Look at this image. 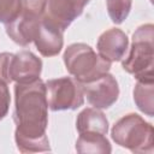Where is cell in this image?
Returning a JSON list of instances; mask_svg holds the SVG:
<instances>
[{
	"mask_svg": "<svg viewBox=\"0 0 154 154\" xmlns=\"http://www.w3.org/2000/svg\"><path fill=\"white\" fill-rule=\"evenodd\" d=\"M66 70L79 83L90 82L108 72L111 63L96 54L93 48L84 43L70 45L64 54Z\"/></svg>",
	"mask_w": 154,
	"mask_h": 154,
	"instance_id": "cell-2",
	"label": "cell"
},
{
	"mask_svg": "<svg viewBox=\"0 0 154 154\" xmlns=\"http://www.w3.org/2000/svg\"><path fill=\"white\" fill-rule=\"evenodd\" d=\"M128 48V37L119 29H109L105 31L97 41L99 55L112 63L120 60Z\"/></svg>",
	"mask_w": 154,
	"mask_h": 154,
	"instance_id": "cell-11",
	"label": "cell"
},
{
	"mask_svg": "<svg viewBox=\"0 0 154 154\" xmlns=\"http://www.w3.org/2000/svg\"><path fill=\"white\" fill-rule=\"evenodd\" d=\"M14 94L13 119L17 125L14 132L17 148L23 153L49 150L46 136L48 123L46 84L40 78L30 83H17Z\"/></svg>",
	"mask_w": 154,
	"mask_h": 154,
	"instance_id": "cell-1",
	"label": "cell"
},
{
	"mask_svg": "<svg viewBox=\"0 0 154 154\" xmlns=\"http://www.w3.org/2000/svg\"><path fill=\"white\" fill-rule=\"evenodd\" d=\"M153 25L144 24L132 35V46L123 69L134 75L137 81L153 82Z\"/></svg>",
	"mask_w": 154,
	"mask_h": 154,
	"instance_id": "cell-3",
	"label": "cell"
},
{
	"mask_svg": "<svg viewBox=\"0 0 154 154\" xmlns=\"http://www.w3.org/2000/svg\"><path fill=\"white\" fill-rule=\"evenodd\" d=\"M112 138L131 152L153 150V126L140 116L130 113L120 118L112 129Z\"/></svg>",
	"mask_w": 154,
	"mask_h": 154,
	"instance_id": "cell-4",
	"label": "cell"
},
{
	"mask_svg": "<svg viewBox=\"0 0 154 154\" xmlns=\"http://www.w3.org/2000/svg\"><path fill=\"white\" fill-rule=\"evenodd\" d=\"M42 69V61L31 52L22 51L12 54L8 67L10 82L30 83L38 79Z\"/></svg>",
	"mask_w": 154,
	"mask_h": 154,
	"instance_id": "cell-8",
	"label": "cell"
},
{
	"mask_svg": "<svg viewBox=\"0 0 154 154\" xmlns=\"http://www.w3.org/2000/svg\"><path fill=\"white\" fill-rule=\"evenodd\" d=\"M76 128L78 132H97L106 135L108 130V122L105 114L95 108H85L78 114Z\"/></svg>",
	"mask_w": 154,
	"mask_h": 154,
	"instance_id": "cell-12",
	"label": "cell"
},
{
	"mask_svg": "<svg viewBox=\"0 0 154 154\" xmlns=\"http://www.w3.org/2000/svg\"><path fill=\"white\" fill-rule=\"evenodd\" d=\"M10 106V91L7 83L0 79V120L6 116Z\"/></svg>",
	"mask_w": 154,
	"mask_h": 154,
	"instance_id": "cell-18",
	"label": "cell"
},
{
	"mask_svg": "<svg viewBox=\"0 0 154 154\" xmlns=\"http://www.w3.org/2000/svg\"><path fill=\"white\" fill-rule=\"evenodd\" d=\"M22 8L20 0H0V22L7 24L16 19Z\"/></svg>",
	"mask_w": 154,
	"mask_h": 154,
	"instance_id": "cell-16",
	"label": "cell"
},
{
	"mask_svg": "<svg viewBox=\"0 0 154 154\" xmlns=\"http://www.w3.org/2000/svg\"><path fill=\"white\" fill-rule=\"evenodd\" d=\"M46 96L52 111L76 109L83 105L81 84L71 77L51 79L46 83Z\"/></svg>",
	"mask_w": 154,
	"mask_h": 154,
	"instance_id": "cell-5",
	"label": "cell"
},
{
	"mask_svg": "<svg viewBox=\"0 0 154 154\" xmlns=\"http://www.w3.org/2000/svg\"><path fill=\"white\" fill-rule=\"evenodd\" d=\"M131 0H107V11L113 23L120 24L129 14Z\"/></svg>",
	"mask_w": 154,
	"mask_h": 154,
	"instance_id": "cell-15",
	"label": "cell"
},
{
	"mask_svg": "<svg viewBox=\"0 0 154 154\" xmlns=\"http://www.w3.org/2000/svg\"><path fill=\"white\" fill-rule=\"evenodd\" d=\"M63 32L64 30L43 13L34 36V42L40 53L45 57L57 55L63 47Z\"/></svg>",
	"mask_w": 154,
	"mask_h": 154,
	"instance_id": "cell-7",
	"label": "cell"
},
{
	"mask_svg": "<svg viewBox=\"0 0 154 154\" xmlns=\"http://www.w3.org/2000/svg\"><path fill=\"white\" fill-rule=\"evenodd\" d=\"M79 153H109L111 146L105 135L97 132H81L76 142Z\"/></svg>",
	"mask_w": 154,
	"mask_h": 154,
	"instance_id": "cell-13",
	"label": "cell"
},
{
	"mask_svg": "<svg viewBox=\"0 0 154 154\" xmlns=\"http://www.w3.org/2000/svg\"><path fill=\"white\" fill-rule=\"evenodd\" d=\"M83 95L95 108H108L118 99V83L112 75L105 73L90 82L81 83Z\"/></svg>",
	"mask_w": 154,
	"mask_h": 154,
	"instance_id": "cell-6",
	"label": "cell"
},
{
	"mask_svg": "<svg viewBox=\"0 0 154 154\" xmlns=\"http://www.w3.org/2000/svg\"><path fill=\"white\" fill-rule=\"evenodd\" d=\"M12 54L11 53H0V79L5 83H10L8 78V67L10 60Z\"/></svg>",
	"mask_w": 154,
	"mask_h": 154,
	"instance_id": "cell-19",
	"label": "cell"
},
{
	"mask_svg": "<svg viewBox=\"0 0 154 154\" xmlns=\"http://www.w3.org/2000/svg\"><path fill=\"white\" fill-rule=\"evenodd\" d=\"M42 14L31 13L28 11H20L19 14L12 22L5 24L7 35L18 45L26 46L34 41L37 24Z\"/></svg>",
	"mask_w": 154,
	"mask_h": 154,
	"instance_id": "cell-10",
	"label": "cell"
},
{
	"mask_svg": "<svg viewBox=\"0 0 154 154\" xmlns=\"http://www.w3.org/2000/svg\"><path fill=\"white\" fill-rule=\"evenodd\" d=\"M90 0H46L45 14L65 30Z\"/></svg>",
	"mask_w": 154,
	"mask_h": 154,
	"instance_id": "cell-9",
	"label": "cell"
},
{
	"mask_svg": "<svg viewBox=\"0 0 154 154\" xmlns=\"http://www.w3.org/2000/svg\"><path fill=\"white\" fill-rule=\"evenodd\" d=\"M20 5H22L20 11H28V12L36 13V14H43L46 0H20Z\"/></svg>",
	"mask_w": 154,
	"mask_h": 154,
	"instance_id": "cell-17",
	"label": "cell"
},
{
	"mask_svg": "<svg viewBox=\"0 0 154 154\" xmlns=\"http://www.w3.org/2000/svg\"><path fill=\"white\" fill-rule=\"evenodd\" d=\"M134 100L137 107L147 116H153V82L137 81L134 90Z\"/></svg>",
	"mask_w": 154,
	"mask_h": 154,
	"instance_id": "cell-14",
	"label": "cell"
}]
</instances>
